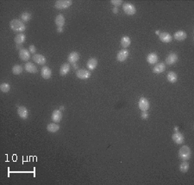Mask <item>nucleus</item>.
I'll return each mask as SVG.
<instances>
[{
	"label": "nucleus",
	"instance_id": "15",
	"mask_svg": "<svg viewBox=\"0 0 194 185\" xmlns=\"http://www.w3.org/2000/svg\"><path fill=\"white\" fill-rule=\"evenodd\" d=\"M187 37V34L183 31V30H179L177 31L174 35H173V38L176 40V41H182L184 40H186Z\"/></svg>",
	"mask_w": 194,
	"mask_h": 185
},
{
	"label": "nucleus",
	"instance_id": "23",
	"mask_svg": "<svg viewBox=\"0 0 194 185\" xmlns=\"http://www.w3.org/2000/svg\"><path fill=\"white\" fill-rule=\"evenodd\" d=\"M60 129V126L56 123V122H53V123H49L47 126V130L49 133H56L57 131H59Z\"/></svg>",
	"mask_w": 194,
	"mask_h": 185
},
{
	"label": "nucleus",
	"instance_id": "29",
	"mask_svg": "<svg viewBox=\"0 0 194 185\" xmlns=\"http://www.w3.org/2000/svg\"><path fill=\"white\" fill-rule=\"evenodd\" d=\"M179 170L181 172L186 173L189 170V164L187 161H183V163H181V164L179 165Z\"/></svg>",
	"mask_w": 194,
	"mask_h": 185
},
{
	"label": "nucleus",
	"instance_id": "28",
	"mask_svg": "<svg viewBox=\"0 0 194 185\" xmlns=\"http://www.w3.org/2000/svg\"><path fill=\"white\" fill-rule=\"evenodd\" d=\"M10 90V85L8 84V83H3L1 84L0 85V90L3 92V93H8Z\"/></svg>",
	"mask_w": 194,
	"mask_h": 185
},
{
	"label": "nucleus",
	"instance_id": "14",
	"mask_svg": "<svg viewBox=\"0 0 194 185\" xmlns=\"http://www.w3.org/2000/svg\"><path fill=\"white\" fill-rule=\"evenodd\" d=\"M128 57H129V51H128L127 49H123V50H121V51L118 52L117 55V60L120 61V62L125 61V60L128 59Z\"/></svg>",
	"mask_w": 194,
	"mask_h": 185
},
{
	"label": "nucleus",
	"instance_id": "30",
	"mask_svg": "<svg viewBox=\"0 0 194 185\" xmlns=\"http://www.w3.org/2000/svg\"><path fill=\"white\" fill-rule=\"evenodd\" d=\"M32 16L29 12H23L21 14V19H22V22H29L30 19H31Z\"/></svg>",
	"mask_w": 194,
	"mask_h": 185
},
{
	"label": "nucleus",
	"instance_id": "5",
	"mask_svg": "<svg viewBox=\"0 0 194 185\" xmlns=\"http://www.w3.org/2000/svg\"><path fill=\"white\" fill-rule=\"evenodd\" d=\"M76 76L80 79H88L89 78H91V73L85 69H80L77 71Z\"/></svg>",
	"mask_w": 194,
	"mask_h": 185
},
{
	"label": "nucleus",
	"instance_id": "35",
	"mask_svg": "<svg viewBox=\"0 0 194 185\" xmlns=\"http://www.w3.org/2000/svg\"><path fill=\"white\" fill-rule=\"evenodd\" d=\"M113 12H114V13H117V12H118V9H117V7H114V9H113Z\"/></svg>",
	"mask_w": 194,
	"mask_h": 185
},
{
	"label": "nucleus",
	"instance_id": "27",
	"mask_svg": "<svg viewBox=\"0 0 194 185\" xmlns=\"http://www.w3.org/2000/svg\"><path fill=\"white\" fill-rule=\"evenodd\" d=\"M166 78H167V80L170 82V83H175V82L177 81V79H178V76H177V74L175 73H173V72H169L168 74H167V76H166Z\"/></svg>",
	"mask_w": 194,
	"mask_h": 185
},
{
	"label": "nucleus",
	"instance_id": "26",
	"mask_svg": "<svg viewBox=\"0 0 194 185\" xmlns=\"http://www.w3.org/2000/svg\"><path fill=\"white\" fill-rule=\"evenodd\" d=\"M26 40V36L23 33H19L18 35H16V36L15 37V42L17 45L22 44Z\"/></svg>",
	"mask_w": 194,
	"mask_h": 185
},
{
	"label": "nucleus",
	"instance_id": "11",
	"mask_svg": "<svg viewBox=\"0 0 194 185\" xmlns=\"http://www.w3.org/2000/svg\"><path fill=\"white\" fill-rule=\"evenodd\" d=\"M51 119L54 122L59 123L61 119H62V112L60 110H55L53 111L52 115H51Z\"/></svg>",
	"mask_w": 194,
	"mask_h": 185
},
{
	"label": "nucleus",
	"instance_id": "12",
	"mask_svg": "<svg viewBox=\"0 0 194 185\" xmlns=\"http://www.w3.org/2000/svg\"><path fill=\"white\" fill-rule=\"evenodd\" d=\"M41 75L44 79H49L52 76V71L48 67H42V71H41Z\"/></svg>",
	"mask_w": 194,
	"mask_h": 185
},
{
	"label": "nucleus",
	"instance_id": "20",
	"mask_svg": "<svg viewBox=\"0 0 194 185\" xmlns=\"http://www.w3.org/2000/svg\"><path fill=\"white\" fill-rule=\"evenodd\" d=\"M87 68L89 69L90 71H93L96 69V67H97V59L96 58H91L89 60L87 61Z\"/></svg>",
	"mask_w": 194,
	"mask_h": 185
},
{
	"label": "nucleus",
	"instance_id": "21",
	"mask_svg": "<svg viewBox=\"0 0 194 185\" xmlns=\"http://www.w3.org/2000/svg\"><path fill=\"white\" fill-rule=\"evenodd\" d=\"M54 22H55V24H56V26L58 28H63V26L65 24V17H64V16L61 15V14H59L55 17Z\"/></svg>",
	"mask_w": 194,
	"mask_h": 185
},
{
	"label": "nucleus",
	"instance_id": "19",
	"mask_svg": "<svg viewBox=\"0 0 194 185\" xmlns=\"http://www.w3.org/2000/svg\"><path fill=\"white\" fill-rule=\"evenodd\" d=\"M24 68L30 73H37V67H36L33 63H31V62L26 63L25 66H24Z\"/></svg>",
	"mask_w": 194,
	"mask_h": 185
},
{
	"label": "nucleus",
	"instance_id": "4",
	"mask_svg": "<svg viewBox=\"0 0 194 185\" xmlns=\"http://www.w3.org/2000/svg\"><path fill=\"white\" fill-rule=\"evenodd\" d=\"M123 11L124 13L128 16H133L135 14L136 12V10L133 4H129V3H126L123 5Z\"/></svg>",
	"mask_w": 194,
	"mask_h": 185
},
{
	"label": "nucleus",
	"instance_id": "3",
	"mask_svg": "<svg viewBox=\"0 0 194 185\" xmlns=\"http://www.w3.org/2000/svg\"><path fill=\"white\" fill-rule=\"evenodd\" d=\"M73 4V1L71 0H59L55 2L54 7L57 10H65L69 8Z\"/></svg>",
	"mask_w": 194,
	"mask_h": 185
},
{
	"label": "nucleus",
	"instance_id": "1",
	"mask_svg": "<svg viewBox=\"0 0 194 185\" xmlns=\"http://www.w3.org/2000/svg\"><path fill=\"white\" fill-rule=\"evenodd\" d=\"M10 29L15 31V32H19V33H22L24 30H26V26L25 24L22 22V20L19 19H13L10 22Z\"/></svg>",
	"mask_w": 194,
	"mask_h": 185
},
{
	"label": "nucleus",
	"instance_id": "31",
	"mask_svg": "<svg viewBox=\"0 0 194 185\" xmlns=\"http://www.w3.org/2000/svg\"><path fill=\"white\" fill-rule=\"evenodd\" d=\"M12 73L15 75H19L22 73V67L19 65H15L12 67Z\"/></svg>",
	"mask_w": 194,
	"mask_h": 185
},
{
	"label": "nucleus",
	"instance_id": "18",
	"mask_svg": "<svg viewBox=\"0 0 194 185\" xmlns=\"http://www.w3.org/2000/svg\"><path fill=\"white\" fill-rule=\"evenodd\" d=\"M158 59H159V57L155 53H151L147 57V61H148V63H149L150 65H155L158 62Z\"/></svg>",
	"mask_w": 194,
	"mask_h": 185
},
{
	"label": "nucleus",
	"instance_id": "6",
	"mask_svg": "<svg viewBox=\"0 0 194 185\" xmlns=\"http://www.w3.org/2000/svg\"><path fill=\"white\" fill-rule=\"evenodd\" d=\"M138 106H139V109L142 111H148V110L149 109V102L148 101L147 98L141 97L139 99Z\"/></svg>",
	"mask_w": 194,
	"mask_h": 185
},
{
	"label": "nucleus",
	"instance_id": "24",
	"mask_svg": "<svg viewBox=\"0 0 194 185\" xmlns=\"http://www.w3.org/2000/svg\"><path fill=\"white\" fill-rule=\"evenodd\" d=\"M131 44V40H130V38L127 36H123L122 38V40H121V45H122V47L124 48V49H126L127 47H129V46Z\"/></svg>",
	"mask_w": 194,
	"mask_h": 185
},
{
	"label": "nucleus",
	"instance_id": "34",
	"mask_svg": "<svg viewBox=\"0 0 194 185\" xmlns=\"http://www.w3.org/2000/svg\"><path fill=\"white\" fill-rule=\"evenodd\" d=\"M148 117H149V115H148L147 111H142V118L144 119V120H146V119H148Z\"/></svg>",
	"mask_w": 194,
	"mask_h": 185
},
{
	"label": "nucleus",
	"instance_id": "22",
	"mask_svg": "<svg viewBox=\"0 0 194 185\" xmlns=\"http://www.w3.org/2000/svg\"><path fill=\"white\" fill-rule=\"evenodd\" d=\"M68 61L72 64H75L79 59H80V55L77 52H72L70 53V54L68 55Z\"/></svg>",
	"mask_w": 194,
	"mask_h": 185
},
{
	"label": "nucleus",
	"instance_id": "36",
	"mask_svg": "<svg viewBox=\"0 0 194 185\" xmlns=\"http://www.w3.org/2000/svg\"><path fill=\"white\" fill-rule=\"evenodd\" d=\"M57 31H58L59 33H62V32H63V28H58V29H57Z\"/></svg>",
	"mask_w": 194,
	"mask_h": 185
},
{
	"label": "nucleus",
	"instance_id": "33",
	"mask_svg": "<svg viewBox=\"0 0 194 185\" xmlns=\"http://www.w3.org/2000/svg\"><path fill=\"white\" fill-rule=\"evenodd\" d=\"M29 51H30L31 53H33V54H36V47L34 45H30V47H29Z\"/></svg>",
	"mask_w": 194,
	"mask_h": 185
},
{
	"label": "nucleus",
	"instance_id": "17",
	"mask_svg": "<svg viewBox=\"0 0 194 185\" xmlns=\"http://www.w3.org/2000/svg\"><path fill=\"white\" fill-rule=\"evenodd\" d=\"M165 70H166V65H165V63H162V62H161V63H158L156 64L155 67L153 68V73H163Z\"/></svg>",
	"mask_w": 194,
	"mask_h": 185
},
{
	"label": "nucleus",
	"instance_id": "7",
	"mask_svg": "<svg viewBox=\"0 0 194 185\" xmlns=\"http://www.w3.org/2000/svg\"><path fill=\"white\" fill-rule=\"evenodd\" d=\"M17 114L19 115V117L22 120H26L29 116V110L26 107L24 106H20L17 109Z\"/></svg>",
	"mask_w": 194,
	"mask_h": 185
},
{
	"label": "nucleus",
	"instance_id": "9",
	"mask_svg": "<svg viewBox=\"0 0 194 185\" xmlns=\"http://www.w3.org/2000/svg\"><path fill=\"white\" fill-rule=\"evenodd\" d=\"M33 60L38 64V65H41V66H44L47 62V59L45 58L42 54H39V53H36L34 54L33 56Z\"/></svg>",
	"mask_w": 194,
	"mask_h": 185
},
{
	"label": "nucleus",
	"instance_id": "32",
	"mask_svg": "<svg viewBox=\"0 0 194 185\" xmlns=\"http://www.w3.org/2000/svg\"><path fill=\"white\" fill-rule=\"evenodd\" d=\"M111 4H113L115 7H118V6H120V5L123 4V1H122V0H111Z\"/></svg>",
	"mask_w": 194,
	"mask_h": 185
},
{
	"label": "nucleus",
	"instance_id": "2",
	"mask_svg": "<svg viewBox=\"0 0 194 185\" xmlns=\"http://www.w3.org/2000/svg\"><path fill=\"white\" fill-rule=\"evenodd\" d=\"M192 155V151L189 147L187 146H183L179 149V158L182 161H187L190 159Z\"/></svg>",
	"mask_w": 194,
	"mask_h": 185
},
{
	"label": "nucleus",
	"instance_id": "13",
	"mask_svg": "<svg viewBox=\"0 0 194 185\" xmlns=\"http://www.w3.org/2000/svg\"><path fill=\"white\" fill-rule=\"evenodd\" d=\"M159 37H160V40L164 43H169L172 41V36L166 32H162V33L159 34Z\"/></svg>",
	"mask_w": 194,
	"mask_h": 185
},
{
	"label": "nucleus",
	"instance_id": "25",
	"mask_svg": "<svg viewBox=\"0 0 194 185\" xmlns=\"http://www.w3.org/2000/svg\"><path fill=\"white\" fill-rule=\"evenodd\" d=\"M70 71V65L68 63H64L60 68V74L61 76H66Z\"/></svg>",
	"mask_w": 194,
	"mask_h": 185
},
{
	"label": "nucleus",
	"instance_id": "10",
	"mask_svg": "<svg viewBox=\"0 0 194 185\" xmlns=\"http://www.w3.org/2000/svg\"><path fill=\"white\" fill-rule=\"evenodd\" d=\"M172 141H174L176 144H183L184 143V141H185V138H184V136H183V134L182 133H180L178 131H176L175 133L172 134Z\"/></svg>",
	"mask_w": 194,
	"mask_h": 185
},
{
	"label": "nucleus",
	"instance_id": "37",
	"mask_svg": "<svg viewBox=\"0 0 194 185\" xmlns=\"http://www.w3.org/2000/svg\"><path fill=\"white\" fill-rule=\"evenodd\" d=\"M64 110V107H63V106H61V107H60V110Z\"/></svg>",
	"mask_w": 194,
	"mask_h": 185
},
{
	"label": "nucleus",
	"instance_id": "16",
	"mask_svg": "<svg viewBox=\"0 0 194 185\" xmlns=\"http://www.w3.org/2000/svg\"><path fill=\"white\" fill-rule=\"evenodd\" d=\"M19 57L22 61H28L30 59V52L28 49H20Z\"/></svg>",
	"mask_w": 194,
	"mask_h": 185
},
{
	"label": "nucleus",
	"instance_id": "8",
	"mask_svg": "<svg viewBox=\"0 0 194 185\" xmlns=\"http://www.w3.org/2000/svg\"><path fill=\"white\" fill-rule=\"evenodd\" d=\"M178 59H179L178 55H177L176 53H172L168 54V56L166 57V65H168V66H172V65L175 64V63L178 61Z\"/></svg>",
	"mask_w": 194,
	"mask_h": 185
}]
</instances>
